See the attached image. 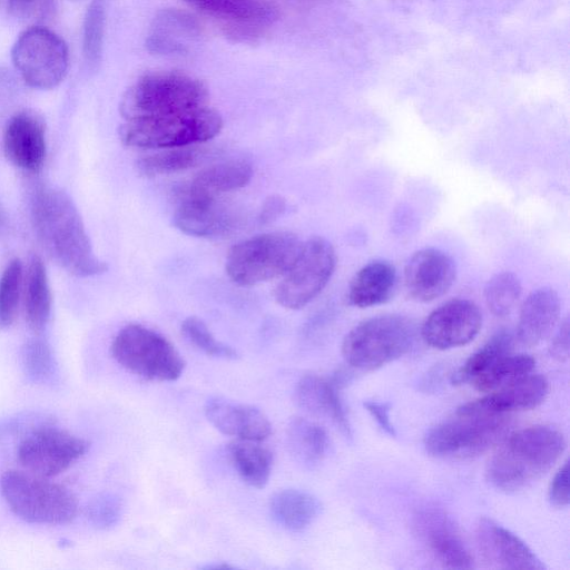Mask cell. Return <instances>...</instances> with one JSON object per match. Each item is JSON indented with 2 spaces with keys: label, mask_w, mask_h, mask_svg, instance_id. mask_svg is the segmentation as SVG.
Returning <instances> with one entry per match:
<instances>
[{
  "label": "cell",
  "mask_w": 570,
  "mask_h": 570,
  "mask_svg": "<svg viewBox=\"0 0 570 570\" xmlns=\"http://www.w3.org/2000/svg\"><path fill=\"white\" fill-rule=\"evenodd\" d=\"M31 216L36 233L52 259L68 273L89 277L108 266L94 253L81 216L62 189L45 187L32 199Z\"/></svg>",
  "instance_id": "cell-1"
},
{
  "label": "cell",
  "mask_w": 570,
  "mask_h": 570,
  "mask_svg": "<svg viewBox=\"0 0 570 570\" xmlns=\"http://www.w3.org/2000/svg\"><path fill=\"white\" fill-rule=\"evenodd\" d=\"M566 445L563 433L551 425H532L511 432L489 460L487 481L505 493L522 491L550 471Z\"/></svg>",
  "instance_id": "cell-2"
},
{
  "label": "cell",
  "mask_w": 570,
  "mask_h": 570,
  "mask_svg": "<svg viewBox=\"0 0 570 570\" xmlns=\"http://www.w3.org/2000/svg\"><path fill=\"white\" fill-rule=\"evenodd\" d=\"M208 91L196 78L177 71L140 77L124 94L120 114L126 121L167 116L207 106Z\"/></svg>",
  "instance_id": "cell-3"
},
{
  "label": "cell",
  "mask_w": 570,
  "mask_h": 570,
  "mask_svg": "<svg viewBox=\"0 0 570 570\" xmlns=\"http://www.w3.org/2000/svg\"><path fill=\"white\" fill-rule=\"evenodd\" d=\"M509 425L507 414H491L460 406L453 417L429 430L424 436V448L439 459H471L498 445L508 434Z\"/></svg>",
  "instance_id": "cell-4"
},
{
  "label": "cell",
  "mask_w": 570,
  "mask_h": 570,
  "mask_svg": "<svg viewBox=\"0 0 570 570\" xmlns=\"http://www.w3.org/2000/svg\"><path fill=\"white\" fill-rule=\"evenodd\" d=\"M0 491L10 510L30 523H68L78 511L69 489L27 471H6L0 478Z\"/></svg>",
  "instance_id": "cell-5"
},
{
  "label": "cell",
  "mask_w": 570,
  "mask_h": 570,
  "mask_svg": "<svg viewBox=\"0 0 570 570\" xmlns=\"http://www.w3.org/2000/svg\"><path fill=\"white\" fill-rule=\"evenodd\" d=\"M222 127L220 115L204 106L184 112L126 121L120 127L119 136L126 146L164 149L207 141Z\"/></svg>",
  "instance_id": "cell-6"
},
{
  "label": "cell",
  "mask_w": 570,
  "mask_h": 570,
  "mask_svg": "<svg viewBox=\"0 0 570 570\" xmlns=\"http://www.w3.org/2000/svg\"><path fill=\"white\" fill-rule=\"evenodd\" d=\"M414 334V326L405 316H374L345 335L342 355L354 368L374 371L405 355L413 345Z\"/></svg>",
  "instance_id": "cell-7"
},
{
  "label": "cell",
  "mask_w": 570,
  "mask_h": 570,
  "mask_svg": "<svg viewBox=\"0 0 570 570\" xmlns=\"http://www.w3.org/2000/svg\"><path fill=\"white\" fill-rule=\"evenodd\" d=\"M110 352L119 365L146 380L176 381L185 368L184 358L165 336L139 324L122 327Z\"/></svg>",
  "instance_id": "cell-8"
},
{
  "label": "cell",
  "mask_w": 570,
  "mask_h": 570,
  "mask_svg": "<svg viewBox=\"0 0 570 570\" xmlns=\"http://www.w3.org/2000/svg\"><path fill=\"white\" fill-rule=\"evenodd\" d=\"M302 243L289 232L256 235L234 245L228 252L226 272L242 286H253L284 275Z\"/></svg>",
  "instance_id": "cell-9"
},
{
  "label": "cell",
  "mask_w": 570,
  "mask_h": 570,
  "mask_svg": "<svg viewBox=\"0 0 570 570\" xmlns=\"http://www.w3.org/2000/svg\"><path fill=\"white\" fill-rule=\"evenodd\" d=\"M11 59L24 82L36 89H52L66 77L69 51L66 42L45 27L26 29L17 38Z\"/></svg>",
  "instance_id": "cell-10"
},
{
  "label": "cell",
  "mask_w": 570,
  "mask_h": 570,
  "mask_svg": "<svg viewBox=\"0 0 570 570\" xmlns=\"http://www.w3.org/2000/svg\"><path fill=\"white\" fill-rule=\"evenodd\" d=\"M336 266L332 244L322 237H312L301 248L275 288L276 302L289 309H298L314 299L331 279Z\"/></svg>",
  "instance_id": "cell-11"
},
{
  "label": "cell",
  "mask_w": 570,
  "mask_h": 570,
  "mask_svg": "<svg viewBox=\"0 0 570 570\" xmlns=\"http://www.w3.org/2000/svg\"><path fill=\"white\" fill-rule=\"evenodd\" d=\"M88 448L89 443L77 435L43 426L20 442L17 455L26 471L49 479L68 470Z\"/></svg>",
  "instance_id": "cell-12"
},
{
  "label": "cell",
  "mask_w": 570,
  "mask_h": 570,
  "mask_svg": "<svg viewBox=\"0 0 570 570\" xmlns=\"http://www.w3.org/2000/svg\"><path fill=\"white\" fill-rule=\"evenodd\" d=\"M416 534L434 559L448 569H472L474 559L450 514L436 505L421 507L413 515Z\"/></svg>",
  "instance_id": "cell-13"
},
{
  "label": "cell",
  "mask_w": 570,
  "mask_h": 570,
  "mask_svg": "<svg viewBox=\"0 0 570 570\" xmlns=\"http://www.w3.org/2000/svg\"><path fill=\"white\" fill-rule=\"evenodd\" d=\"M482 326V314L471 301L454 298L432 311L424 321L423 341L438 350H450L469 344Z\"/></svg>",
  "instance_id": "cell-14"
},
{
  "label": "cell",
  "mask_w": 570,
  "mask_h": 570,
  "mask_svg": "<svg viewBox=\"0 0 570 570\" xmlns=\"http://www.w3.org/2000/svg\"><path fill=\"white\" fill-rule=\"evenodd\" d=\"M403 276L409 296L426 303L443 296L451 288L456 268L446 253L438 248H424L409 258Z\"/></svg>",
  "instance_id": "cell-15"
},
{
  "label": "cell",
  "mask_w": 570,
  "mask_h": 570,
  "mask_svg": "<svg viewBox=\"0 0 570 570\" xmlns=\"http://www.w3.org/2000/svg\"><path fill=\"white\" fill-rule=\"evenodd\" d=\"M478 543L491 566L509 570H546L542 560L517 534L490 519L476 530Z\"/></svg>",
  "instance_id": "cell-16"
},
{
  "label": "cell",
  "mask_w": 570,
  "mask_h": 570,
  "mask_svg": "<svg viewBox=\"0 0 570 570\" xmlns=\"http://www.w3.org/2000/svg\"><path fill=\"white\" fill-rule=\"evenodd\" d=\"M204 414L217 431L237 440L261 442L272 433V424L262 410L223 396L207 399Z\"/></svg>",
  "instance_id": "cell-17"
},
{
  "label": "cell",
  "mask_w": 570,
  "mask_h": 570,
  "mask_svg": "<svg viewBox=\"0 0 570 570\" xmlns=\"http://www.w3.org/2000/svg\"><path fill=\"white\" fill-rule=\"evenodd\" d=\"M342 383L341 374L332 377L304 375L295 386L294 400L304 411L330 420L345 439L351 440L352 426L340 396Z\"/></svg>",
  "instance_id": "cell-18"
},
{
  "label": "cell",
  "mask_w": 570,
  "mask_h": 570,
  "mask_svg": "<svg viewBox=\"0 0 570 570\" xmlns=\"http://www.w3.org/2000/svg\"><path fill=\"white\" fill-rule=\"evenodd\" d=\"M3 150L17 167L29 171L39 170L46 158V137L41 120L28 111L11 117L3 132Z\"/></svg>",
  "instance_id": "cell-19"
},
{
  "label": "cell",
  "mask_w": 570,
  "mask_h": 570,
  "mask_svg": "<svg viewBox=\"0 0 570 570\" xmlns=\"http://www.w3.org/2000/svg\"><path fill=\"white\" fill-rule=\"evenodd\" d=\"M548 392V380L543 375L530 373L461 406L471 411L508 414L539 406Z\"/></svg>",
  "instance_id": "cell-20"
},
{
  "label": "cell",
  "mask_w": 570,
  "mask_h": 570,
  "mask_svg": "<svg viewBox=\"0 0 570 570\" xmlns=\"http://www.w3.org/2000/svg\"><path fill=\"white\" fill-rule=\"evenodd\" d=\"M235 216L216 198L178 194L174 224L183 233L197 237H217L235 226Z\"/></svg>",
  "instance_id": "cell-21"
},
{
  "label": "cell",
  "mask_w": 570,
  "mask_h": 570,
  "mask_svg": "<svg viewBox=\"0 0 570 570\" xmlns=\"http://www.w3.org/2000/svg\"><path fill=\"white\" fill-rule=\"evenodd\" d=\"M558 293L550 287L532 292L523 302L515 328V340L524 347H532L547 338L560 316Z\"/></svg>",
  "instance_id": "cell-22"
},
{
  "label": "cell",
  "mask_w": 570,
  "mask_h": 570,
  "mask_svg": "<svg viewBox=\"0 0 570 570\" xmlns=\"http://www.w3.org/2000/svg\"><path fill=\"white\" fill-rule=\"evenodd\" d=\"M252 176L250 164L243 159H230L200 170L178 194L216 198L219 194L244 187Z\"/></svg>",
  "instance_id": "cell-23"
},
{
  "label": "cell",
  "mask_w": 570,
  "mask_h": 570,
  "mask_svg": "<svg viewBox=\"0 0 570 570\" xmlns=\"http://www.w3.org/2000/svg\"><path fill=\"white\" fill-rule=\"evenodd\" d=\"M396 287L395 267L386 261H373L364 265L352 278L347 299L360 308L387 302Z\"/></svg>",
  "instance_id": "cell-24"
},
{
  "label": "cell",
  "mask_w": 570,
  "mask_h": 570,
  "mask_svg": "<svg viewBox=\"0 0 570 570\" xmlns=\"http://www.w3.org/2000/svg\"><path fill=\"white\" fill-rule=\"evenodd\" d=\"M197 22L179 10H164L155 18L148 38V48L157 53L183 52L198 36Z\"/></svg>",
  "instance_id": "cell-25"
},
{
  "label": "cell",
  "mask_w": 570,
  "mask_h": 570,
  "mask_svg": "<svg viewBox=\"0 0 570 570\" xmlns=\"http://www.w3.org/2000/svg\"><path fill=\"white\" fill-rule=\"evenodd\" d=\"M269 512L279 527L299 532L318 518L322 503L315 495L304 490L285 489L271 497Z\"/></svg>",
  "instance_id": "cell-26"
},
{
  "label": "cell",
  "mask_w": 570,
  "mask_h": 570,
  "mask_svg": "<svg viewBox=\"0 0 570 570\" xmlns=\"http://www.w3.org/2000/svg\"><path fill=\"white\" fill-rule=\"evenodd\" d=\"M24 315L28 327L40 334L51 313V292L43 262L38 255L29 259L23 284Z\"/></svg>",
  "instance_id": "cell-27"
},
{
  "label": "cell",
  "mask_w": 570,
  "mask_h": 570,
  "mask_svg": "<svg viewBox=\"0 0 570 570\" xmlns=\"http://www.w3.org/2000/svg\"><path fill=\"white\" fill-rule=\"evenodd\" d=\"M286 440L293 458L309 469L323 461L330 448L326 430L301 416L288 422Z\"/></svg>",
  "instance_id": "cell-28"
},
{
  "label": "cell",
  "mask_w": 570,
  "mask_h": 570,
  "mask_svg": "<svg viewBox=\"0 0 570 570\" xmlns=\"http://www.w3.org/2000/svg\"><path fill=\"white\" fill-rule=\"evenodd\" d=\"M184 1L210 16L245 26H263L276 18L275 9L265 0Z\"/></svg>",
  "instance_id": "cell-29"
},
{
  "label": "cell",
  "mask_w": 570,
  "mask_h": 570,
  "mask_svg": "<svg viewBox=\"0 0 570 570\" xmlns=\"http://www.w3.org/2000/svg\"><path fill=\"white\" fill-rule=\"evenodd\" d=\"M232 463L239 478L247 485L264 488L273 466L272 452L256 441L237 440L228 444Z\"/></svg>",
  "instance_id": "cell-30"
},
{
  "label": "cell",
  "mask_w": 570,
  "mask_h": 570,
  "mask_svg": "<svg viewBox=\"0 0 570 570\" xmlns=\"http://www.w3.org/2000/svg\"><path fill=\"white\" fill-rule=\"evenodd\" d=\"M513 341L514 336L510 331H498L452 374L451 383L455 385L472 383L500 358L511 353Z\"/></svg>",
  "instance_id": "cell-31"
},
{
  "label": "cell",
  "mask_w": 570,
  "mask_h": 570,
  "mask_svg": "<svg viewBox=\"0 0 570 570\" xmlns=\"http://www.w3.org/2000/svg\"><path fill=\"white\" fill-rule=\"evenodd\" d=\"M534 366L535 360L531 355L510 353L479 375L472 384L479 392L489 393L532 373Z\"/></svg>",
  "instance_id": "cell-32"
},
{
  "label": "cell",
  "mask_w": 570,
  "mask_h": 570,
  "mask_svg": "<svg viewBox=\"0 0 570 570\" xmlns=\"http://www.w3.org/2000/svg\"><path fill=\"white\" fill-rule=\"evenodd\" d=\"M200 156L202 150L193 146L164 148L139 158L137 169L146 177L168 175L193 167Z\"/></svg>",
  "instance_id": "cell-33"
},
{
  "label": "cell",
  "mask_w": 570,
  "mask_h": 570,
  "mask_svg": "<svg viewBox=\"0 0 570 570\" xmlns=\"http://www.w3.org/2000/svg\"><path fill=\"white\" fill-rule=\"evenodd\" d=\"M21 363L27 377L37 384L52 383L58 374L53 352L42 338H31L21 350Z\"/></svg>",
  "instance_id": "cell-34"
},
{
  "label": "cell",
  "mask_w": 570,
  "mask_h": 570,
  "mask_svg": "<svg viewBox=\"0 0 570 570\" xmlns=\"http://www.w3.org/2000/svg\"><path fill=\"white\" fill-rule=\"evenodd\" d=\"M522 294L520 279L510 272L494 275L487 284L484 299L492 314L499 317L512 312Z\"/></svg>",
  "instance_id": "cell-35"
},
{
  "label": "cell",
  "mask_w": 570,
  "mask_h": 570,
  "mask_svg": "<svg viewBox=\"0 0 570 570\" xmlns=\"http://www.w3.org/2000/svg\"><path fill=\"white\" fill-rule=\"evenodd\" d=\"M23 282L18 258L8 263L0 277V330L9 327L17 315Z\"/></svg>",
  "instance_id": "cell-36"
},
{
  "label": "cell",
  "mask_w": 570,
  "mask_h": 570,
  "mask_svg": "<svg viewBox=\"0 0 570 570\" xmlns=\"http://www.w3.org/2000/svg\"><path fill=\"white\" fill-rule=\"evenodd\" d=\"M106 11L102 0H94L85 14L82 52L90 65H97L102 53Z\"/></svg>",
  "instance_id": "cell-37"
},
{
  "label": "cell",
  "mask_w": 570,
  "mask_h": 570,
  "mask_svg": "<svg viewBox=\"0 0 570 570\" xmlns=\"http://www.w3.org/2000/svg\"><path fill=\"white\" fill-rule=\"evenodd\" d=\"M181 332L190 344L208 356L223 360L238 358L237 351L216 340L207 325L198 317L190 316L184 320L181 323Z\"/></svg>",
  "instance_id": "cell-38"
},
{
  "label": "cell",
  "mask_w": 570,
  "mask_h": 570,
  "mask_svg": "<svg viewBox=\"0 0 570 570\" xmlns=\"http://www.w3.org/2000/svg\"><path fill=\"white\" fill-rule=\"evenodd\" d=\"M122 509V501L117 494L100 492L87 503L86 517L95 528L107 530L119 523Z\"/></svg>",
  "instance_id": "cell-39"
},
{
  "label": "cell",
  "mask_w": 570,
  "mask_h": 570,
  "mask_svg": "<svg viewBox=\"0 0 570 570\" xmlns=\"http://www.w3.org/2000/svg\"><path fill=\"white\" fill-rule=\"evenodd\" d=\"M548 500L551 505L562 509L569 505V461L567 460L554 473L548 489Z\"/></svg>",
  "instance_id": "cell-40"
},
{
  "label": "cell",
  "mask_w": 570,
  "mask_h": 570,
  "mask_svg": "<svg viewBox=\"0 0 570 570\" xmlns=\"http://www.w3.org/2000/svg\"><path fill=\"white\" fill-rule=\"evenodd\" d=\"M569 337H570V326L569 318L566 317L553 335L550 346L549 353L551 357L559 362H566L569 358Z\"/></svg>",
  "instance_id": "cell-41"
},
{
  "label": "cell",
  "mask_w": 570,
  "mask_h": 570,
  "mask_svg": "<svg viewBox=\"0 0 570 570\" xmlns=\"http://www.w3.org/2000/svg\"><path fill=\"white\" fill-rule=\"evenodd\" d=\"M366 411L387 435L395 438L396 432L390 419V404L376 400H366L363 403Z\"/></svg>",
  "instance_id": "cell-42"
},
{
  "label": "cell",
  "mask_w": 570,
  "mask_h": 570,
  "mask_svg": "<svg viewBox=\"0 0 570 570\" xmlns=\"http://www.w3.org/2000/svg\"><path fill=\"white\" fill-rule=\"evenodd\" d=\"M48 0H8V10L18 18H29L45 9Z\"/></svg>",
  "instance_id": "cell-43"
},
{
  "label": "cell",
  "mask_w": 570,
  "mask_h": 570,
  "mask_svg": "<svg viewBox=\"0 0 570 570\" xmlns=\"http://www.w3.org/2000/svg\"><path fill=\"white\" fill-rule=\"evenodd\" d=\"M286 208L285 200L279 196H271L267 198L261 209L258 219L263 224L271 223L281 216Z\"/></svg>",
  "instance_id": "cell-44"
},
{
  "label": "cell",
  "mask_w": 570,
  "mask_h": 570,
  "mask_svg": "<svg viewBox=\"0 0 570 570\" xmlns=\"http://www.w3.org/2000/svg\"><path fill=\"white\" fill-rule=\"evenodd\" d=\"M4 223H6V213H4L3 208L0 206V232L4 226Z\"/></svg>",
  "instance_id": "cell-45"
}]
</instances>
